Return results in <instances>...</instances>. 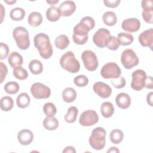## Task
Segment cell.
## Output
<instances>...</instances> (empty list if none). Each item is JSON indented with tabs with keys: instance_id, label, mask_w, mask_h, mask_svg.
I'll return each instance as SVG.
<instances>
[{
	"instance_id": "29",
	"label": "cell",
	"mask_w": 153,
	"mask_h": 153,
	"mask_svg": "<svg viewBox=\"0 0 153 153\" xmlns=\"http://www.w3.org/2000/svg\"><path fill=\"white\" fill-rule=\"evenodd\" d=\"M70 41L66 35H60L56 37L54 41L55 46L60 50H65L69 45Z\"/></svg>"
},
{
	"instance_id": "44",
	"label": "cell",
	"mask_w": 153,
	"mask_h": 153,
	"mask_svg": "<svg viewBox=\"0 0 153 153\" xmlns=\"http://www.w3.org/2000/svg\"><path fill=\"white\" fill-rule=\"evenodd\" d=\"M142 17L145 22L147 23L152 24V15L153 11H143L142 13Z\"/></svg>"
},
{
	"instance_id": "32",
	"label": "cell",
	"mask_w": 153,
	"mask_h": 153,
	"mask_svg": "<svg viewBox=\"0 0 153 153\" xmlns=\"http://www.w3.org/2000/svg\"><path fill=\"white\" fill-rule=\"evenodd\" d=\"M109 138L111 142L114 144H119L121 143L124 138V134L122 130L120 129H114L112 130L109 134Z\"/></svg>"
},
{
	"instance_id": "11",
	"label": "cell",
	"mask_w": 153,
	"mask_h": 153,
	"mask_svg": "<svg viewBox=\"0 0 153 153\" xmlns=\"http://www.w3.org/2000/svg\"><path fill=\"white\" fill-rule=\"evenodd\" d=\"M110 31L105 28H100L93 35V41L94 44L99 48L106 47L109 38L111 37Z\"/></svg>"
},
{
	"instance_id": "50",
	"label": "cell",
	"mask_w": 153,
	"mask_h": 153,
	"mask_svg": "<svg viewBox=\"0 0 153 153\" xmlns=\"http://www.w3.org/2000/svg\"><path fill=\"white\" fill-rule=\"evenodd\" d=\"M59 0H56V1H47L46 2H47V3H48V4H49L50 5H54V4H57V3H58L59 2Z\"/></svg>"
},
{
	"instance_id": "38",
	"label": "cell",
	"mask_w": 153,
	"mask_h": 153,
	"mask_svg": "<svg viewBox=\"0 0 153 153\" xmlns=\"http://www.w3.org/2000/svg\"><path fill=\"white\" fill-rule=\"evenodd\" d=\"M120 44L117 37L114 36H111L107 44V48L110 50H117L119 48Z\"/></svg>"
},
{
	"instance_id": "42",
	"label": "cell",
	"mask_w": 153,
	"mask_h": 153,
	"mask_svg": "<svg viewBox=\"0 0 153 153\" xmlns=\"http://www.w3.org/2000/svg\"><path fill=\"white\" fill-rule=\"evenodd\" d=\"M152 0H143L141 2V6L143 11H153Z\"/></svg>"
},
{
	"instance_id": "36",
	"label": "cell",
	"mask_w": 153,
	"mask_h": 153,
	"mask_svg": "<svg viewBox=\"0 0 153 153\" xmlns=\"http://www.w3.org/2000/svg\"><path fill=\"white\" fill-rule=\"evenodd\" d=\"M13 75L17 79L19 80L26 79L28 76V73L27 71L21 66L14 68Z\"/></svg>"
},
{
	"instance_id": "2",
	"label": "cell",
	"mask_w": 153,
	"mask_h": 153,
	"mask_svg": "<svg viewBox=\"0 0 153 153\" xmlns=\"http://www.w3.org/2000/svg\"><path fill=\"white\" fill-rule=\"evenodd\" d=\"M60 65L63 69L73 74L78 72L80 69L79 62L71 51H68L62 55L60 59Z\"/></svg>"
},
{
	"instance_id": "40",
	"label": "cell",
	"mask_w": 153,
	"mask_h": 153,
	"mask_svg": "<svg viewBox=\"0 0 153 153\" xmlns=\"http://www.w3.org/2000/svg\"><path fill=\"white\" fill-rule=\"evenodd\" d=\"M0 59L1 60L5 59L9 53V47L7 44L4 43V42H1V48H0Z\"/></svg>"
},
{
	"instance_id": "25",
	"label": "cell",
	"mask_w": 153,
	"mask_h": 153,
	"mask_svg": "<svg viewBox=\"0 0 153 153\" xmlns=\"http://www.w3.org/2000/svg\"><path fill=\"white\" fill-rule=\"evenodd\" d=\"M103 23L109 26H114L117 22V17L114 12L106 11L102 16Z\"/></svg>"
},
{
	"instance_id": "10",
	"label": "cell",
	"mask_w": 153,
	"mask_h": 153,
	"mask_svg": "<svg viewBox=\"0 0 153 153\" xmlns=\"http://www.w3.org/2000/svg\"><path fill=\"white\" fill-rule=\"evenodd\" d=\"M30 92L32 96L36 99H47L51 95L50 88L41 82L33 84L30 87Z\"/></svg>"
},
{
	"instance_id": "15",
	"label": "cell",
	"mask_w": 153,
	"mask_h": 153,
	"mask_svg": "<svg viewBox=\"0 0 153 153\" xmlns=\"http://www.w3.org/2000/svg\"><path fill=\"white\" fill-rule=\"evenodd\" d=\"M138 40L142 46L149 47L152 50L153 44V29L150 28L142 32L139 35Z\"/></svg>"
},
{
	"instance_id": "23",
	"label": "cell",
	"mask_w": 153,
	"mask_h": 153,
	"mask_svg": "<svg viewBox=\"0 0 153 153\" xmlns=\"http://www.w3.org/2000/svg\"><path fill=\"white\" fill-rule=\"evenodd\" d=\"M62 97L65 102H73L76 98V92L73 88L66 87L62 92Z\"/></svg>"
},
{
	"instance_id": "9",
	"label": "cell",
	"mask_w": 153,
	"mask_h": 153,
	"mask_svg": "<svg viewBox=\"0 0 153 153\" xmlns=\"http://www.w3.org/2000/svg\"><path fill=\"white\" fill-rule=\"evenodd\" d=\"M132 80L131 82V87L135 91H140L145 86L146 74L142 69H137L134 71L131 74Z\"/></svg>"
},
{
	"instance_id": "45",
	"label": "cell",
	"mask_w": 153,
	"mask_h": 153,
	"mask_svg": "<svg viewBox=\"0 0 153 153\" xmlns=\"http://www.w3.org/2000/svg\"><path fill=\"white\" fill-rule=\"evenodd\" d=\"M121 2L120 0H104L103 3L105 6L109 8H116Z\"/></svg>"
},
{
	"instance_id": "46",
	"label": "cell",
	"mask_w": 153,
	"mask_h": 153,
	"mask_svg": "<svg viewBox=\"0 0 153 153\" xmlns=\"http://www.w3.org/2000/svg\"><path fill=\"white\" fill-rule=\"evenodd\" d=\"M145 87H146V88H148V89L152 88V76H149L146 77Z\"/></svg>"
},
{
	"instance_id": "33",
	"label": "cell",
	"mask_w": 153,
	"mask_h": 153,
	"mask_svg": "<svg viewBox=\"0 0 153 153\" xmlns=\"http://www.w3.org/2000/svg\"><path fill=\"white\" fill-rule=\"evenodd\" d=\"M14 105L13 99L10 96H4L1 99V109L2 111L7 112L12 109Z\"/></svg>"
},
{
	"instance_id": "41",
	"label": "cell",
	"mask_w": 153,
	"mask_h": 153,
	"mask_svg": "<svg viewBox=\"0 0 153 153\" xmlns=\"http://www.w3.org/2000/svg\"><path fill=\"white\" fill-rule=\"evenodd\" d=\"M80 22L85 24L88 27H89V28L91 30L94 27L95 21L92 17H91L90 16H85V17H82Z\"/></svg>"
},
{
	"instance_id": "19",
	"label": "cell",
	"mask_w": 153,
	"mask_h": 153,
	"mask_svg": "<svg viewBox=\"0 0 153 153\" xmlns=\"http://www.w3.org/2000/svg\"><path fill=\"white\" fill-rule=\"evenodd\" d=\"M8 62L13 68H15L22 65L23 59L22 55L19 53L13 51L10 54L8 57Z\"/></svg>"
},
{
	"instance_id": "8",
	"label": "cell",
	"mask_w": 153,
	"mask_h": 153,
	"mask_svg": "<svg viewBox=\"0 0 153 153\" xmlns=\"http://www.w3.org/2000/svg\"><path fill=\"white\" fill-rule=\"evenodd\" d=\"M81 59L86 69L94 71L97 69L99 63L96 54L91 50H85L81 54Z\"/></svg>"
},
{
	"instance_id": "21",
	"label": "cell",
	"mask_w": 153,
	"mask_h": 153,
	"mask_svg": "<svg viewBox=\"0 0 153 153\" xmlns=\"http://www.w3.org/2000/svg\"><path fill=\"white\" fill-rule=\"evenodd\" d=\"M42 22V16L41 14L37 11H33L28 16L27 22L30 26L37 27L39 26Z\"/></svg>"
},
{
	"instance_id": "13",
	"label": "cell",
	"mask_w": 153,
	"mask_h": 153,
	"mask_svg": "<svg viewBox=\"0 0 153 153\" xmlns=\"http://www.w3.org/2000/svg\"><path fill=\"white\" fill-rule=\"evenodd\" d=\"M93 90L95 93L103 99L109 97L112 93L111 87L109 85L100 81L96 82L93 84Z\"/></svg>"
},
{
	"instance_id": "48",
	"label": "cell",
	"mask_w": 153,
	"mask_h": 153,
	"mask_svg": "<svg viewBox=\"0 0 153 153\" xmlns=\"http://www.w3.org/2000/svg\"><path fill=\"white\" fill-rule=\"evenodd\" d=\"M63 152H76V150L74 148V147L72 146H66L63 151Z\"/></svg>"
},
{
	"instance_id": "22",
	"label": "cell",
	"mask_w": 153,
	"mask_h": 153,
	"mask_svg": "<svg viewBox=\"0 0 153 153\" xmlns=\"http://www.w3.org/2000/svg\"><path fill=\"white\" fill-rule=\"evenodd\" d=\"M100 112L102 116L106 118L112 117L114 112V108L112 103L109 102H103L100 106Z\"/></svg>"
},
{
	"instance_id": "16",
	"label": "cell",
	"mask_w": 153,
	"mask_h": 153,
	"mask_svg": "<svg viewBox=\"0 0 153 153\" xmlns=\"http://www.w3.org/2000/svg\"><path fill=\"white\" fill-rule=\"evenodd\" d=\"M17 139L21 145H28L33 139V134L29 129H23L18 133Z\"/></svg>"
},
{
	"instance_id": "37",
	"label": "cell",
	"mask_w": 153,
	"mask_h": 153,
	"mask_svg": "<svg viewBox=\"0 0 153 153\" xmlns=\"http://www.w3.org/2000/svg\"><path fill=\"white\" fill-rule=\"evenodd\" d=\"M74 84L79 87H84L88 83V78L84 75H79L74 79Z\"/></svg>"
},
{
	"instance_id": "3",
	"label": "cell",
	"mask_w": 153,
	"mask_h": 153,
	"mask_svg": "<svg viewBox=\"0 0 153 153\" xmlns=\"http://www.w3.org/2000/svg\"><path fill=\"white\" fill-rule=\"evenodd\" d=\"M106 130L101 127L94 128L89 137V143L91 147L96 150L102 149L106 143Z\"/></svg>"
},
{
	"instance_id": "5",
	"label": "cell",
	"mask_w": 153,
	"mask_h": 153,
	"mask_svg": "<svg viewBox=\"0 0 153 153\" xmlns=\"http://www.w3.org/2000/svg\"><path fill=\"white\" fill-rule=\"evenodd\" d=\"M91 29L85 24L80 22L74 27L72 39L74 42L78 45L85 44L88 39V33Z\"/></svg>"
},
{
	"instance_id": "51",
	"label": "cell",
	"mask_w": 153,
	"mask_h": 153,
	"mask_svg": "<svg viewBox=\"0 0 153 153\" xmlns=\"http://www.w3.org/2000/svg\"><path fill=\"white\" fill-rule=\"evenodd\" d=\"M5 2H6L7 4H10V5H11V4H13L14 3L16 2V1H4Z\"/></svg>"
},
{
	"instance_id": "4",
	"label": "cell",
	"mask_w": 153,
	"mask_h": 153,
	"mask_svg": "<svg viewBox=\"0 0 153 153\" xmlns=\"http://www.w3.org/2000/svg\"><path fill=\"white\" fill-rule=\"evenodd\" d=\"M13 36L17 47L22 50H27L30 45V39L27 30L23 26H17L13 31Z\"/></svg>"
},
{
	"instance_id": "27",
	"label": "cell",
	"mask_w": 153,
	"mask_h": 153,
	"mask_svg": "<svg viewBox=\"0 0 153 153\" xmlns=\"http://www.w3.org/2000/svg\"><path fill=\"white\" fill-rule=\"evenodd\" d=\"M29 69L32 74L39 75L43 71V65L39 60L33 59L29 62Z\"/></svg>"
},
{
	"instance_id": "30",
	"label": "cell",
	"mask_w": 153,
	"mask_h": 153,
	"mask_svg": "<svg viewBox=\"0 0 153 153\" xmlns=\"http://www.w3.org/2000/svg\"><path fill=\"white\" fill-rule=\"evenodd\" d=\"M26 15L25 10L20 7H16L12 9L10 13V18L14 21H20L23 20Z\"/></svg>"
},
{
	"instance_id": "31",
	"label": "cell",
	"mask_w": 153,
	"mask_h": 153,
	"mask_svg": "<svg viewBox=\"0 0 153 153\" xmlns=\"http://www.w3.org/2000/svg\"><path fill=\"white\" fill-rule=\"evenodd\" d=\"M78 109L75 106H70L68 109V112L65 115V120L68 123H73L76 121Z\"/></svg>"
},
{
	"instance_id": "1",
	"label": "cell",
	"mask_w": 153,
	"mask_h": 153,
	"mask_svg": "<svg viewBox=\"0 0 153 153\" xmlns=\"http://www.w3.org/2000/svg\"><path fill=\"white\" fill-rule=\"evenodd\" d=\"M35 48L38 50L41 57L44 59H49L53 53V49L49 36L44 33L36 34L33 38Z\"/></svg>"
},
{
	"instance_id": "20",
	"label": "cell",
	"mask_w": 153,
	"mask_h": 153,
	"mask_svg": "<svg viewBox=\"0 0 153 153\" xmlns=\"http://www.w3.org/2000/svg\"><path fill=\"white\" fill-rule=\"evenodd\" d=\"M62 16V13L60 9L55 6H51L47 10L46 17L51 22H54L59 20Z\"/></svg>"
},
{
	"instance_id": "43",
	"label": "cell",
	"mask_w": 153,
	"mask_h": 153,
	"mask_svg": "<svg viewBox=\"0 0 153 153\" xmlns=\"http://www.w3.org/2000/svg\"><path fill=\"white\" fill-rule=\"evenodd\" d=\"M8 72V69L7 66L2 62H0V76L1 83H2Z\"/></svg>"
},
{
	"instance_id": "49",
	"label": "cell",
	"mask_w": 153,
	"mask_h": 153,
	"mask_svg": "<svg viewBox=\"0 0 153 153\" xmlns=\"http://www.w3.org/2000/svg\"><path fill=\"white\" fill-rule=\"evenodd\" d=\"M107 152H120V151L117 147L112 146L107 151Z\"/></svg>"
},
{
	"instance_id": "28",
	"label": "cell",
	"mask_w": 153,
	"mask_h": 153,
	"mask_svg": "<svg viewBox=\"0 0 153 153\" xmlns=\"http://www.w3.org/2000/svg\"><path fill=\"white\" fill-rule=\"evenodd\" d=\"M30 102V98L27 93H22L17 97L16 104L20 108H27Z\"/></svg>"
},
{
	"instance_id": "35",
	"label": "cell",
	"mask_w": 153,
	"mask_h": 153,
	"mask_svg": "<svg viewBox=\"0 0 153 153\" xmlns=\"http://www.w3.org/2000/svg\"><path fill=\"white\" fill-rule=\"evenodd\" d=\"M43 112L48 117H53L57 112L56 106L51 102L45 103L43 106Z\"/></svg>"
},
{
	"instance_id": "12",
	"label": "cell",
	"mask_w": 153,
	"mask_h": 153,
	"mask_svg": "<svg viewBox=\"0 0 153 153\" xmlns=\"http://www.w3.org/2000/svg\"><path fill=\"white\" fill-rule=\"evenodd\" d=\"M99 121L97 113L92 109H88L84 111L79 118V124L85 127H89L96 124Z\"/></svg>"
},
{
	"instance_id": "26",
	"label": "cell",
	"mask_w": 153,
	"mask_h": 153,
	"mask_svg": "<svg viewBox=\"0 0 153 153\" xmlns=\"http://www.w3.org/2000/svg\"><path fill=\"white\" fill-rule=\"evenodd\" d=\"M117 39L120 45L126 46L130 45L133 41V36L131 34L126 32H120L117 35Z\"/></svg>"
},
{
	"instance_id": "52",
	"label": "cell",
	"mask_w": 153,
	"mask_h": 153,
	"mask_svg": "<svg viewBox=\"0 0 153 153\" xmlns=\"http://www.w3.org/2000/svg\"><path fill=\"white\" fill-rule=\"evenodd\" d=\"M2 8V7H1ZM1 14H2V16H4V13L2 12V11H1Z\"/></svg>"
},
{
	"instance_id": "24",
	"label": "cell",
	"mask_w": 153,
	"mask_h": 153,
	"mask_svg": "<svg viewBox=\"0 0 153 153\" xmlns=\"http://www.w3.org/2000/svg\"><path fill=\"white\" fill-rule=\"evenodd\" d=\"M43 126L47 130H54L59 127V123L56 118L54 117H47L43 121Z\"/></svg>"
},
{
	"instance_id": "47",
	"label": "cell",
	"mask_w": 153,
	"mask_h": 153,
	"mask_svg": "<svg viewBox=\"0 0 153 153\" xmlns=\"http://www.w3.org/2000/svg\"><path fill=\"white\" fill-rule=\"evenodd\" d=\"M152 92H150L148 94L146 97L147 103L150 106H152Z\"/></svg>"
},
{
	"instance_id": "14",
	"label": "cell",
	"mask_w": 153,
	"mask_h": 153,
	"mask_svg": "<svg viewBox=\"0 0 153 153\" xmlns=\"http://www.w3.org/2000/svg\"><path fill=\"white\" fill-rule=\"evenodd\" d=\"M121 27L128 32H136L140 27V22L136 18L126 19L123 21Z\"/></svg>"
},
{
	"instance_id": "34",
	"label": "cell",
	"mask_w": 153,
	"mask_h": 153,
	"mask_svg": "<svg viewBox=\"0 0 153 153\" xmlns=\"http://www.w3.org/2000/svg\"><path fill=\"white\" fill-rule=\"evenodd\" d=\"M4 88L7 93L9 94H14L19 91L20 86L17 82L15 81H10L5 84Z\"/></svg>"
},
{
	"instance_id": "6",
	"label": "cell",
	"mask_w": 153,
	"mask_h": 153,
	"mask_svg": "<svg viewBox=\"0 0 153 153\" xmlns=\"http://www.w3.org/2000/svg\"><path fill=\"white\" fill-rule=\"evenodd\" d=\"M121 62L126 69H130L139 64V59L132 49L127 48L121 53Z\"/></svg>"
},
{
	"instance_id": "17",
	"label": "cell",
	"mask_w": 153,
	"mask_h": 153,
	"mask_svg": "<svg viewBox=\"0 0 153 153\" xmlns=\"http://www.w3.org/2000/svg\"><path fill=\"white\" fill-rule=\"evenodd\" d=\"M59 8L61 11L62 16L68 17L75 11L76 4L72 1H66L60 5Z\"/></svg>"
},
{
	"instance_id": "7",
	"label": "cell",
	"mask_w": 153,
	"mask_h": 153,
	"mask_svg": "<svg viewBox=\"0 0 153 153\" xmlns=\"http://www.w3.org/2000/svg\"><path fill=\"white\" fill-rule=\"evenodd\" d=\"M121 71L118 65L115 62H108L104 65L101 70L100 75L105 79H116L120 76Z\"/></svg>"
},
{
	"instance_id": "18",
	"label": "cell",
	"mask_w": 153,
	"mask_h": 153,
	"mask_svg": "<svg viewBox=\"0 0 153 153\" xmlns=\"http://www.w3.org/2000/svg\"><path fill=\"white\" fill-rule=\"evenodd\" d=\"M115 102L118 107L123 109H126L130 106L131 98L128 94L120 93L116 96Z\"/></svg>"
},
{
	"instance_id": "39",
	"label": "cell",
	"mask_w": 153,
	"mask_h": 153,
	"mask_svg": "<svg viewBox=\"0 0 153 153\" xmlns=\"http://www.w3.org/2000/svg\"><path fill=\"white\" fill-rule=\"evenodd\" d=\"M111 84L115 88L120 89V88H122L125 87L126 81V79L120 76L118 78L112 79L111 80Z\"/></svg>"
}]
</instances>
